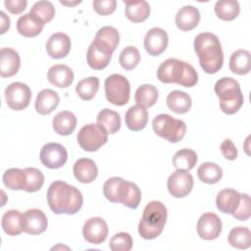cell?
Returning a JSON list of instances; mask_svg holds the SVG:
<instances>
[{
    "label": "cell",
    "mask_w": 251,
    "mask_h": 251,
    "mask_svg": "<svg viewBox=\"0 0 251 251\" xmlns=\"http://www.w3.org/2000/svg\"><path fill=\"white\" fill-rule=\"evenodd\" d=\"M47 202L55 214L74 215L81 209L83 197L76 187L62 180H56L47 190Z\"/></svg>",
    "instance_id": "6da1fadb"
},
{
    "label": "cell",
    "mask_w": 251,
    "mask_h": 251,
    "mask_svg": "<svg viewBox=\"0 0 251 251\" xmlns=\"http://www.w3.org/2000/svg\"><path fill=\"white\" fill-rule=\"evenodd\" d=\"M194 51L199 58L202 70L207 74H216L224 64V53L219 38L211 32H201L194 39Z\"/></svg>",
    "instance_id": "7a4b0ae2"
},
{
    "label": "cell",
    "mask_w": 251,
    "mask_h": 251,
    "mask_svg": "<svg viewBox=\"0 0 251 251\" xmlns=\"http://www.w3.org/2000/svg\"><path fill=\"white\" fill-rule=\"evenodd\" d=\"M167 221V209L160 201H151L144 208L138 224L139 235L147 240L158 237Z\"/></svg>",
    "instance_id": "3957f363"
},
{
    "label": "cell",
    "mask_w": 251,
    "mask_h": 251,
    "mask_svg": "<svg viewBox=\"0 0 251 251\" xmlns=\"http://www.w3.org/2000/svg\"><path fill=\"white\" fill-rule=\"evenodd\" d=\"M220 108L226 115L235 114L243 105L244 98L239 83L232 77L220 78L215 84Z\"/></svg>",
    "instance_id": "277c9868"
},
{
    "label": "cell",
    "mask_w": 251,
    "mask_h": 251,
    "mask_svg": "<svg viewBox=\"0 0 251 251\" xmlns=\"http://www.w3.org/2000/svg\"><path fill=\"white\" fill-rule=\"evenodd\" d=\"M152 126L158 136L172 143L180 141L186 132V125L183 121L167 114L156 116L152 122Z\"/></svg>",
    "instance_id": "5b68a950"
},
{
    "label": "cell",
    "mask_w": 251,
    "mask_h": 251,
    "mask_svg": "<svg viewBox=\"0 0 251 251\" xmlns=\"http://www.w3.org/2000/svg\"><path fill=\"white\" fill-rule=\"evenodd\" d=\"M106 99L116 106L126 105L130 96V84L122 75L113 74L104 82Z\"/></svg>",
    "instance_id": "8992f818"
},
{
    "label": "cell",
    "mask_w": 251,
    "mask_h": 251,
    "mask_svg": "<svg viewBox=\"0 0 251 251\" xmlns=\"http://www.w3.org/2000/svg\"><path fill=\"white\" fill-rule=\"evenodd\" d=\"M76 138L83 150L94 152L107 142L108 133L99 125L88 124L79 129Z\"/></svg>",
    "instance_id": "52a82bcc"
},
{
    "label": "cell",
    "mask_w": 251,
    "mask_h": 251,
    "mask_svg": "<svg viewBox=\"0 0 251 251\" xmlns=\"http://www.w3.org/2000/svg\"><path fill=\"white\" fill-rule=\"evenodd\" d=\"M5 98L8 107L15 111H21L29 105L31 90L24 82H13L6 87Z\"/></svg>",
    "instance_id": "ba28073f"
},
{
    "label": "cell",
    "mask_w": 251,
    "mask_h": 251,
    "mask_svg": "<svg viewBox=\"0 0 251 251\" xmlns=\"http://www.w3.org/2000/svg\"><path fill=\"white\" fill-rule=\"evenodd\" d=\"M187 63L170 58L164 61L158 68L157 77L164 83H177L182 80Z\"/></svg>",
    "instance_id": "9c48e42d"
},
{
    "label": "cell",
    "mask_w": 251,
    "mask_h": 251,
    "mask_svg": "<svg viewBox=\"0 0 251 251\" xmlns=\"http://www.w3.org/2000/svg\"><path fill=\"white\" fill-rule=\"evenodd\" d=\"M170 194L176 198L185 197L193 187V176L187 171L176 170L173 173L167 182Z\"/></svg>",
    "instance_id": "30bf717a"
},
{
    "label": "cell",
    "mask_w": 251,
    "mask_h": 251,
    "mask_svg": "<svg viewBox=\"0 0 251 251\" xmlns=\"http://www.w3.org/2000/svg\"><path fill=\"white\" fill-rule=\"evenodd\" d=\"M68 159L66 148L60 143H47L40 150V161L48 169L62 168Z\"/></svg>",
    "instance_id": "8fae6325"
},
{
    "label": "cell",
    "mask_w": 251,
    "mask_h": 251,
    "mask_svg": "<svg viewBox=\"0 0 251 251\" xmlns=\"http://www.w3.org/2000/svg\"><path fill=\"white\" fill-rule=\"evenodd\" d=\"M108 226L106 222L99 217H92L88 219L82 227L83 238L91 244L103 243L108 235Z\"/></svg>",
    "instance_id": "7c38bea8"
},
{
    "label": "cell",
    "mask_w": 251,
    "mask_h": 251,
    "mask_svg": "<svg viewBox=\"0 0 251 251\" xmlns=\"http://www.w3.org/2000/svg\"><path fill=\"white\" fill-rule=\"evenodd\" d=\"M130 182L122 177L114 176L107 179L103 185L104 196L112 203L124 204L128 196Z\"/></svg>",
    "instance_id": "4fadbf2b"
},
{
    "label": "cell",
    "mask_w": 251,
    "mask_h": 251,
    "mask_svg": "<svg viewBox=\"0 0 251 251\" xmlns=\"http://www.w3.org/2000/svg\"><path fill=\"white\" fill-rule=\"evenodd\" d=\"M222 221L214 213H204L197 222L198 235L204 240H213L219 237L222 231Z\"/></svg>",
    "instance_id": "5bb4252c"
},
{
    "label": "cell",
    "mask_w": 251,
    "mask_h": 251,
    "mask_svg": "<svg viewBox=\"0 0 251 251\" xmlns=\"http://www.w3.org/2000/svg\"><path fill=\"white\" fill-rule=\"evenodd\" d=\"M22 226L25 232L28 234H40L48 226L45 214L39 209H29L22 215Z\"/></svg>",
    "instance_id": "9a60e30c"
},
{
    "label": "cell",
    "mask_w": 251,
    "mask_h": 251,
    "mask_svg": "<svg viewBox=\"0 0 251 251\" xmlns=\"http://www.w3.org/2000/svg\"><path fill=\"white\" fill-rule=\"evenodd\" d=\"M169 37L167 32L160 27H153L147 31L144 37V48L151 56L161 55L167 48Z\"/></svg>",
    "instance_id": "2e32d148"
},
{
    "label": "cell",
    "mask_w": 251,
    "mask_h": 251,
    "mask_svg": "<svg viewBox=\"0 0 251 251\" xmlns=\"http://www.w3.org/2000/svg\"><path fill=\"white\" fill-rule=\"evenodd\" d=\"M72 42L68 34L63 32L53 33L46 42V51L53 59L65 58L71 51Z\"/></svg>",
    "instance_id": "e0dca14e"
},
{
    "label": "cell",
    "mask_w": 251,
    "mask_h": 251,
    "mask_svg": "<svg viewBox=\"0 0 251 251\" xmlns=\"http://www.w3.org/2000/svg\"><path fill=\"white\" fill-rule=\"evenodd\" d=\"M21 67V59L17 51L12 48L0 50V75L2 77L15 75Z\"/></svg>",
    "instance_id": "ac0fdd59"
},
{
    "label": "cell",
    "mask_w": 251,
    "mask_h": 251,
    "mask_svg": "<svg viewBox=\"0 0 251 251\" xmlns=\"http://www.w3.org/2000/svg\"><path fill=\"white\" fill-rule=\"evenodd\" d=\"M112 54L113 53H111L107 49L92 41L88 47L86 54L87 64L93 70H103L109 65L112 58Z\"/></svg>",
    "instance_id": "d6986e66"
},
{
    "label": "cell",
    "mask_w": 251,
    "mask_h": 251,
    "mask_svg": "<svg viewBox=\"0 0 251 251\" xmlns=\"http://www.w3.org/2000/svg\"><path fill=\"white\" fill-rule=\"evenodd\" d=\"M200 21V13L197 8L191 5L183 6L176 15V25L182 31H189L195 28Z\"/></svg>",
    "instance_id": "ffe728a7"
},
{
    "label": "cell",
    "mask_w": 251,
    "mask_h": 251,
    "mask_svg": "<svg viewBox=\"0 0 251 251\" xmlns=\"http://www.w3.org/2000/svg\"><path fill=\"white\" fill-rule=\"evenodd\" d=\"M75 177L82 183L92 182L98 175V169L93 160L88 158L78 159L73 168Z\"/></svg>",
    "instance_id": "44dd1931"
},
{
    "label": "cell",
    "mask_w": 251,
    "mask_h": 251,
    "mask_svg": "<svg viewBox=\"0 0 251 251\" xmlns=\"http://www.w3.org/2000/svg\"><path fill=\"white\" fill-rule=\"evenodd\" d=\"M47 77L50 83L57 87H69L74 81V73L72 69L66 65L58 64L52 66L48 73Z\"/></svg>",
    "instance_id": "7402d4cb"
},
{
    "label": "cell",
    "mask_w": 251,
    "mask_h": 251,
    "mask_svg": "<svg viewBox=\"0 0 251 251\" xmlns=\"http://www.w3.org/2000/svg\"><path fill=\"white\" fill-rule=\"evenodd\" d=\"M60 97L58 93L52 89L41 90L35 100V110L40 115H49L58 106Z\"/></svg>",
    "instance_id": "603a6c76"
},
{
    "label": "cell",
    "mask_w": 251,
    "mask_h": 251,
    "mask_svg": "<svg viewBox=\"0 0 251 251\" xmlns=\"http://www.w3.org/2000/svg\"><path fill=\"white\" fill-rule=\"evenodd\" d=\"M125 122L126 126L132 131L143 129L148 122V112L146 108L139 105L131 106L126 113Z\"/></svg>",
    "instance_id": "cb8c5ba5"
},
{
    "label": "cell",
    "mask_w": 251,
    "mask_h": 251,
    "mask_svg": "<svg viewBox=\"0 0 251 251\" xmlns=\"http://www.w3.org/2000/svg\"><path fill=\"white\" fill-rule=\"evenodd\" d=\"M240 200V193L232 188H225L221 190L216 199L217 208L226 214H233Z\"/></svg>",
    "instance_id": "d4e9b609"
},
{
    "label": "cell",
    "mask_w": 251,
    "mask_h": 251,
    "mask_svg": "<svg viewBox=\"0 0 251 251\" xmlns=\"http://www.w3.org/2000/svg\"><path fill=\"white\" fill-rule=\"evenodd\" d=\"M53 128L60 135H70L76 126V118L70 111H61L53 119Z\"/></svg>",
    "instance_id": "484cf974"
},
{
    "label": "cell",
    "mask_w": 251,
    "mask_h": 251,
    "mask_svg": "<svg viewBox=\"0 0 251 251\" xmlns=\"http://www.w3.org/2000/svg\"><path fill=\"white\" fill-rule=\"evenodd\" d=\"M166 103L168 108L176 114L187 113L192 105L190 96L180 90H174L167 96Z\"/></svg>",
    "instance_id": "4316f807"
},
{
    "label": "cell",
    "mask_w": 251,
    "mask_h": 251,
    "mask_svg": "<svg viewBox=\"0 0 251 251\" xmlns=\"http://www.w3.org/2000/svg\"><path fill=\"white\" fill-rule=\"evenodd\" d=\"M125 15L133 23H141L150 15V6L146 1H125Z\"/></svg>",
    "instance_id": "83f0119b"
},
{
    "label": "cell",
    "mask_w": 251,
    "mask_h": 251,
    "mask_svg": "<svg viewBox=\"0 0 251 251\" xmlns=\"http://www.w3.org/2000/svg\"><path fill=\"white\" fill-rule=\"evenodd\" d=\"M44 24L31 16L29 13L21 16L17 22L18 32L25 37H35L43 29Z\"/></svg>",
    "instance_id": "f1b7e54d"
},
{
    "label": "cell",
    "mask_w": 251,
    "mask_h": 251,
    "mask_svg": "<svg viewBox=\"0 0 251 251\" xmlns=\"http://www.w3.org/2000/svg\"><path fill=\"white\" fill-rule=\"evenodd\" d=\"M93 41L113 53L119 45L120 34L113 26H103L97 31Z\"/></svg>",
    "instance_id": "f546056e"
},
{
    "label": "cell",
    "mask_w": 251,
    "mask_h": 251,
    "mask_svg": "<svg viewBox=\"0 0 251 251\" xmlns=\"http://www.w3.org/2000/svg\"><path fill=\"white\" fill-rule=\"evenodd\" d=\"M229 70L235 75H246L251 70V55L249 51L238 49L234 51L229 59Z\"/></svg>",
    "instance_id": "4dcf8cb0"
},
{
    "label": "cell",
    "mask_w": 251,
    "mask_h": 251,
    "mask_svg": "<svg viewBox=\"0 0 251 251\" xmlns=\"http://www.w3.org/2000/svg\"><path fill=\"white\" fill-rule=\"evenodd\" d=\"M97 125L103 127L108 134H114L121 128V117L117 112L105 108L97 115Z\"/></svg>",
    "instance_id": "1f68e13d"
},
{
    "label": "cell",
    "mask_w": 251,
    "mask_h": 251,
    "mask_svg": "<svg viewBox=\"0 0 251 251\" xmlns=\"http://www.w3.org/2000/svg\"><path fill=\"white\" fill-rule=\"evenodd\" d=\"M22 215L18 210H9L2 216L1 226L8 235H19L24 229L22 226Z\"/></svg>",
    "instance_id": "d6a6232c"
},
{
    "label": "cell",
    "mask_w": 251,
    "mask_h": 251,
    "mask_svg": "<svg viewBox=\"0 0 251 251\" xmlns=\"http://www.w3.org/2000/svg\"><path fill=\"white\" fill-rule=\"evenodd\" d=\"M199 179L207 184L217 183L223 176V171L219 165L212 162H205L197 170Z\"/></svg>",
    "instance_id": "836d02e7"
},
{
    "label": "cell",
    "mask_w": 251,
    "mask_h": 251,
    "mask_svg": "<svg viewBox=\"0 0 251 251\" xmlns=\"http://www.w3.org/2000/svg\"><path fill=\"white\" fill-rule=\"evenodd\" d=\"M3 182L11 190H25L26 183L25 173L24 170L11 168L4 173Z\"/></svg>",
    "instance_id": "e575fe53"
},
{
    "label": "cell",
    "mask_w": 251,
    "mask_h": 251,
    "mask_svg": "<svg viewBox=\"0 0 251 251\" xmlns=\"http://www.w3.org/2000/svg\"><path fill=\"white\" fill-rule=\"evenodd\" d=\"M159 97L158 89L152 84H142L140 85L134 95V99L137 105L144 108L153 106Z\"/></svg>",
    "instance_id": "d590c367"
},
{
    "label": "cell",
    "mask_w": 251,
    "mask_h": 251,
    "mask_svg": "<svg viewBox=\"0 0 251 251\" xmlns=\"http://www.w3.org/2000/svg\"><path fill=\"white\" fill-rule=\"evenodd\" d=\"M197 162V154L189 148H183L177 151L173 157V165L176 170L189 172L194 168Z\"/></svg>",
    "instance_id": "8d00e7d4"
},
{
    "label": "cell",
    "mask_w": 251,
    "mask_h": 251,
    "mask_svg": "<svg viewBox=\"0 0 251 251\" xmlns=\"http://www.w3.org/2000/svg\"><path fill=\"white\" fill-rule=\"evenodd\" d=\"M240 7L235 0H220L215 4V13L223 21H232L239 15Z\"/></svg>",
    "instance_id": "74e56055"
},
{
    "label": "cell",
    "mask_w": 251,
    "mask_h": 251,
    "mask_svg": "<svg viewBox=\"0 0 251 251\" xmlns=\"http://www.w3.org/2000/svg\"><path fill=\"white\" fill-rule=\"evenodd\" d=\"M99 89V78L89 76L79 80L75 86V92L78 97L84 101H89L94 98Z\"/></svg>",
    "instance_id": "f35d334b"
},
{
    "label": "cell",
    "mask_w": 251,
    "mask_h": 251,
    "mask_svg": "<svg viewBox=\"0 0 251 251\" xmlns=\"http://www.w3.org/2000/svg\"><path fill=\"white\" fill-rule=\"evenodd\" d=\"M228 243L237 249H247L251 245V231L245 226L233 227L228 233Z\"/></svg>",
    "instance_id": "ab89813d"
},
{
    "label": "cell",
    "mask_w": 251,
    "mask_h": 251,
    "mask_svg": "<svg viewBox=\"0 0 251 251\" xmlns=\"http://www.w3.org/2000/svg\"><path fill=\"white\" fill-rule=\"evenodd\" d=\"M29 14L45 25L53 20L55 8L50 1H38L31 7Z\"/></svg>",
    "instance_id": "60d3db41"
},
{
    "label": "cell",
    "mask_w": 251,
    "mask_h": 251,
    "mask_svg": "<svg viewBox=\"0 0 251 251\" xmlns=\"http://www.w3.org/2000/svg\"><path fill=\"white\" fill-rule=\"evenodd\" d=\"M119 62L122 68L126 71L133 70L140 62V54L136 47L127 46L120 54Z\"/></svg>",
    "instance_id": "b9f144b4"
},
{
    "label": "cell",
    "mask_w": 251,
    "mask_h": 251,
    "mask_svg": "<svg viewBox=\"0 0 251 251\" xmlns=\"http://www.w3.org/2000/svg\"><path fill=\"white\" fill-rule=\"evenodd\" d=\"M24 171L26 176L25 190L26 192L38 191L44 183V175L36 168H25Z\"/></svg>",
    "instance_id": "7bdbcfd3"
},
{
    "label": "cell",
    "mask_w": 251,
    "mask_h": 251,
    "mask_svg": "<svg viewBox=\"0 0 251 251\" xmlns=\"http://www.w3.org/2000/svg\"><path fill=\"white\" fill-rule=\"evenodd\" d=\"M132 238L127 232L116 233L109 242L112 251H129L132 248Z\"/></svg>",
    "instance_id": "ee69618b"
},
{
    "label": "cell",
    "mask_w": 251,
    "mask_h": 251,
    "mask_svg": "<svg viewBox=\"0 0 251 251\" xmlns=\"http://www.w3.org/2000/svg\"><path fill=\"white\" fill-rule=\"evenodd\" d=\"M250 204L251 201L249 195L246 193H240L239 204L232 214L233 218L238 221H247L251 216Z\"/></svg>",
    "instance_id": "f6af8a7d"
},
{
    "label": "cell",
    "mask_w": 251,
    "mask_h": 251,
    "mask_svg": "<svg viewBox=\"0 0 251 251\" xmlns=\"http://www.w3.org/2000/svg\"><path fill=\"white\" fill-rule=\"evenodd\" d=\"M92 6L97 14L107 16L115 12L117 2L116 0H94Z\"/></svg>",
    "instance_id": "bcb514c9"
},
{
    "label": "cell",
    "mask_w": 251,
    "mask_h": 251,
    "mask_svg": "<svg viewBox=\"0 0 251 251\" xmlns=\"http://www.w3.org/2000/svg\"><path fill=\"white\" fill-rule=\"evenodd\" d=\"M140 200H141V191L139 187L135 183L130 182L128 196L126 202L124 203V205L130 209H136L139 206Z\"/></svg>",
    "instance_id": "7dc6e473"
},
{
    "label": "cell",
    "mask_w": 251,
    "mask_h": 251,
    "mask_svg": "<svg viewBox=\"0 0 251 251\" xmlns=\"http://www.w3.org/2000/svg\"><path fill=\"white\" fill-rule=\"evenodd\" d=\"M221 151L227 160H235L237 157V149L230 139H225L221 144Z\"/></svg>",
    "instance_id": "c3c4849f"
},
{
    "label": "cell",
    "mask_w": 251,
    "mask_h": 251,
    "mask_svg": "<svg viewBox=\"0 0 251 251\" xmlns=\"http://www.w3.org/2000/svg\"><path fill=\"white\" fill-rule=\"evenodd\" d=\"M4 5L10 13L18 15L25 10L27 1L26 0H5Z\"/></svg>",
    "instance_id": "681fc988"
},
{
    "label": "cell",
    "mask_w": 251,
    "mask_h": 251,
    "mask_svg": "<svg viewBox=\"0 0 251 251\" xmlns=\"http://www.w3.org/2000/svg\"><path fill=\"white\" fill-rule=\"evenodd\" d=\"M0 19H1V25H0V33H5L9 27H10V19L6 16L4 12H0Z\"/></svg>",
    "instance_id": "f907efd6"
},
{
    "label": "cell",
    "mask_w": 251,
    "mask_h": 251,
    "mask_svg": "<svg viewBox=\"0 0 251 251\" xmlns=\"http://www.w3.org/2000/svg\"><path fill=\"white\" fill-rule=\"evenodd\" d=\"M61 4L63 5H69V6H74V5H76L78 3H80V1H76V2H74V3H68V2H64V1H60Z\"/></svg>",
    "instance_id": "816d5d0a"
}]
</instances>
